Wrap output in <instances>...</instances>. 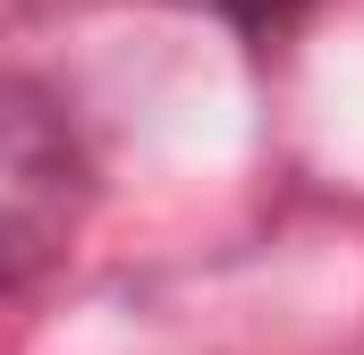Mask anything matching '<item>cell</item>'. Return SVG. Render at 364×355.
<instances>
[{"mask_svg": "<svg viewBox=\"0 0 364 355\" xmlns=\"http://www.w3.org/2000/svg\"><path fill=\"white\" fill-rule=\"evenodd\" d=\"M85 195L93 186L68 119L26 77H9V93H0V263H9V288H26L51 254H68Z\"/></svg>", "mask_w": 364, "mask_h": 355, "instance_id": "1", "label": "cell"}, {"mask_svg": "<svg viewBox=\"0 0 364 355\" xmlns=\"http://www.w3.org/2000/svg\"><path fill=\"white\" fill-rule=\"evenodd\" d=\"M195 9H212V17H237V26H279V17H296L305 0H195Z\"/></svg>", "mask_w": 364, "mask_h": 355, "instance_id": "2", "label": "cell"}]
</instances>
